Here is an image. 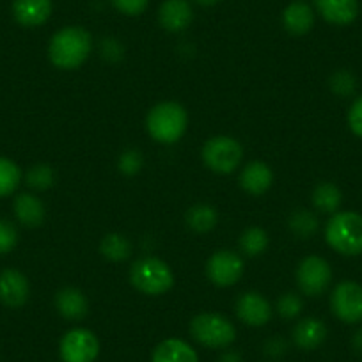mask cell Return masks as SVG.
<instances>
[{
    "label": "cell",
    "mask_w": 362,
    "mask_h": 362,
    "mask_svg": "<svg viewBox=\"0 0 362 362\" xmlns=\"http://www.w3.org/2000/svg\"><path fill=\"white\" fill-rule=\"evenodd\" d=\"M93 50V37L82 27H64L52 36L48 57L59 69H76L87 61Z\"/></svg>",
    "instance_id": "6da1fadb"
},
{
    "label": "cell",
    "mask_w": 362,
    "mask_h": 362,
    "mask_svg": "<svg viewBox=\"0 0 362 362\" xmlns=\"http://www.w3.org/2000/svg\"><path fill=\"white\" fill-rule=\"evenodd\" d=\"M189 116L185 107L176 102H162L149 110L146 128L153 141L160 144H174L185 135Z\"/></svg>",
    "instance_id": "7a4b0ae2"
},
{
    "label": "cell",
    "mask_w": 362,
    "mask_h": 362,
    "mask_svg": "<svg viewBox=\"0 0 362 362\" xmlns=\"http://www.w3.org/2000/svg\"><path fill=\"white\" fill-rule=\"evenodd\" d=\"M325 240L341 256H361L362 215L357 211H336L325 226Z\"/></svg>",
    "instance_id": "3957f363"
},
{
    "label": "cell",
    "mask_w": 362,
    "mask_h": 362,
    "mask_svg": "<svg viewBox=\"0 0 362 362\" xmlns=\"http://www.w3.org/2000/svg\"><path fill=\"white\" fill-rule=\"evenodd\" d=\"M130 281L141 293L158 297L173 288L174 276L165 261L148 256L132 264Z\"/></svg>",
    "instance_id": "277c9868"
},
{
    "label": "cell",
    "mask_w": 362,
    "mask_h": 362,
    "mask_svg": "<svg viewBox=\"0 0 362 362\" xmlns=\"http://www.w3.org/2000/svg\"><path fill=\"white\" fill-rule=\"evenodd\" d=\"M190 334L206 348H226L236 339V329L218 313H201L190 322Z\"/></svg>",
    "instance_id": "5b68a950"
},
{
    "label": "cell",
    "mask_w": 362,
    "mask_h": 362,
    "mask_svg": "<svg viewBox=\"0 0 362 362\" xmlns=\"http://www.w3.org/2000/svg\"><path fill=\"white\" fill-rule=\"evenodd\" d=\"M242 158V144L229 135H217V137L208 139L203 146V162L214 173H233L240 165Z\"/></svg>",
    "instance_id": "8992f818"
},
{
    "label": "cell",
    "mask_w": 362,
    "mask_h": 362,
    "mask_svg": "<svg viewBox=\"0 0 362 362\" xmlns=\"http://www.w3.org/2000/svg\"><path fill=\"white\" fill-rule=\"evenodd\" d=\"M334 316L348 325L362 322V286L355 281H341L330 295Z\"/></svg>",
    "instance_id": "52a82bcc"
},
{
    "label": "cell",
    "mask_w": 362,
    "mask_h": 362,
    "mask_svg": "<svg viewBox=\"0 0 362 362\" xmlns=\"http://www.w3.org/2000/svg\"><path fill=\"white\" fill-rule=\"evenodd\" d=\"M64 362H95L100 354V341L87 329H73L62 336L59 344Z\"/></svg>",
    "instance_id": "ba28073f"
},
{
    "label": "cell",
    "mask_w": 362,
    "mask_h": 362,
    "mask_svg": "<svg viewBox=\"0 0 362 362\" xmlns=\"http://www.w3.org/2000/svg\"><path fill=\"white\" fill-rule=\"evenodd\" d=\"M332 281V268L323 257L308 256L297 268L298 288L309 297H318L329 288Z\"/></svg>",
    "instance_id": "9c48e42d"
},
{
    "label": "cell",
    "mask_w": 362,
    "mask_h": 362,
    "mask_svg": "<svg viewBox=\"0 0 362 362\" xmlns=\"http://www.w3.org/2000/svg\"><path fill=\"white\" fill-rule=\"evenodd\" d=\"M206 276L215 286H233L243 276V259L233 250H217L208 259Z\"/></svg>",
    "instance_id": "30bf717a"
},
{
    "label": "cell",
    "mask_w": 362,
    "mask_h": 362,
    "mask_svg": "<svg viewBox=\"0 0 362 362\" xmlns=\"http://www.w3.org/2000/svg\"><path fill=\"white\" fill-rule=\"evenodd\" d=\"M29 281L20 270L8 268L0 272V302L8 308H22L29 300Z\"/></svg>",
    "instance_id": "8fae6325"
},
{
    "label": "cell",
    "mask_w": 362,
    "mask_h": 362,
    "mask_svg": "<svg viewBox=\"0 0 362 362\" xmlns=\"http://www.w3.org/2000/svg\"><path fill=\"white\" fill-rule=\"evenodd\" d=\"M236 316L242 320L245 325L263 327L270 322L272 308L267 298L257 291H247L240 295L236 300Z\"/></svg>",
    "instance_id": "7c38bea8"
},
{
    "label": "cell",
    "mask_w": 362,
    "mask_h": 362,
    "mask_svg": "<svg viewBox=\"0 0 362 362\" xmlns=\"http://www.w3.org/2000/svg\"><path fill=\"white\" fill-rule=\"evenodd\" d=\"M192 20L194 9L189 0H163L158 9V22L167 33H181Z\"/></svg>",
    "instance_id": "4fadbf2b"
},
{
    "label": "cell",
    "mask_w": 362,
    "mask_h": 362,
    "mask_svg": "<svg viewBox=\"0 0 362 362\" xmlns=\"http://www.w3.org/2000/svg\"><path fill=\"white\" fill-rule=\"evenodd\" d=\"M13 16L22 27H40L54 11L52 0H13Z\"/></svg>",
    "instance_id": "5bb4252c"
},
{
    "label": "cell",
    "mask_w": 362,
    "mask_h": 362,
    "mask_svg": "<svg viewBox=\"0 0 362 362\" xmlns=\"http://www.w3.org/2000/svg\"><path fill=\"white\" fill-rule=\"evenodd\" d=\"M315 8L332 25H350L358 16V0H315Z\"/></svg>",
    "instance_id": "9a60e30c"
},
{
    "label": "cell",
    "mask_w": 362,
    "mask_h": 362,
    "mask_svg": "<svg viewBox=\"0 0 362 362\" xmlns=\"http://www.w3.org/2000/svg\"><path fill=\"white\" fill-rule=\"evenodd\" d=\"M274 183V173L264 162H250L240 174V185L250 196H261Z\"/></svg>",
    "instance_id": "2e32d148"
},
{
    "label": "cell",
    "mask_w": 362,
    "mask_h": 362,
    "mask_svg": "<svg viewBox=\"0 0 362 362\" xmlns=\"http://www.w3.org/2000/svg\"><path fill=\"white\" fill-rule=\"evenodd\" d=\"M283 25L291 36H304L315 25V11L304 0H295L283 11Z\"/></svg>",
    "instance_id": "e0dca14e"
},
{
    "label": "cell",
    "mask_w": 362,
    "mask_h": 362,
    "mask_svg": "<svg viewBox=\"0 0 362 362\" xmlns=\"http://www.w3.org/2000/svg\"><path fill=\"white\" fill-rule=\"evenodd\" d=\"M291 337L300 350H316L325 343L327 327L318 318H304L295 325Z\"/></svg>",
    "instance_id": "ac0fdd59"
},
{
    "label": "cell",
    "mask_w": 362,
    "mask_h": 362,
    "mask_svg": "<svg viewBox=\"0 0 362 362\" xmlns=\"http://www.w3.org/2000/svg\"><path fill=\"white\" fill-rule=\"evenodd\" d=\"M151 362H199V357L189 343L169 337L153 350Z\"/></svg>",
    "instance_id": "d6986e66"
},
{
    "label": "cell",
    "mask_w": 362,
    "mask_h": 362,
    "mask_svg": "<svg viewBox=\"0 0 362 362\" xmlns=\"http://www.w3.org/2000/svg\"><path fill=\"white\" fill-rule=\"evenodd\" d=\"M55 308H57L59 315L66 320H82L87 315V304L86 295L76 288H62L55 295Z\"/></svg>",
    "instance_id": "ffe728a7"
},
{
    "label": "cell",
    "mask_w": 362,
    "mask_h": 362,
    "mask_svg": "<svg viewBox=\"0 0 362 362\" xmlns=\"http://www.w3.org/2000/svg\"><path fill=\"white\" fill-rule=\"evenodd\" d=\"M15 215L25 228H37L45 221V204L34 194H20L15 199Z\"/></svg>",
    "instance_id": "44dd1931"
},
{
    "label": "cell",
    "mask_w": 362,
    "mask_h": 362,
    "mask_svg": "<svg viewBox=\"0 0 362 362\" xmlns=\"http://www.w3.org/2000/svg\"><path fill=\"white\" fill-rule=\"evenodd\" d=\"M341 203H343V192L337 185L330 183V181H323L313 190V204L316 210L323 211V214H336L339 210Z\"/></svg>",
    "instance_id": "7402d4cb"
},
{
    "label": "cell",
    "mask_w": 362,
    "mask_h": 362,
    "mask_svg": "<svg viewBox=\"0 0 362 362\" xmlns=\"http://www.w3.org/2000/svg\"><path fill=\"white\" fill-rule=\"evenodd\" d=\"M217 210L210 204H196L187 211V224L196 233H208L217 226Z\"/></svg>",
    "instance_id": "603a6c76"
},
{
    "label": "cell",
    "mask_w": 362,
    "mask_h": 362,
    "mask_svg": "<svg viewBox=\"0 0 362 362\" xmlns=\"http://www.w3.org/2000/svg\"><path fill=\"white\" fill-rule=\"evenodd\" d=\"M100 252H102V256L105 259L119 263V261H124L127 257H130L132 245L128 242V238H124L119 233H109V235L103 236L102 243H100Z\"/></svg>",
    "instance_id": "cb8c5ba5"
},
{
    "label": "cell",
    "mask_w": 362,
    "mask_h": 362,
    "mask_svg": "<svg viewBox=\"0 0 362 362\" xmlns=\"http://www.w3.org/2000/svg\"><path fill=\"white\" fill-rule=\"evenodd\" d=\"M288 224H290L291 233L297 235L298 238H309V236L316 235V231H318L320 228L318 217H316L313 211L305 210V208L295 210L293 214H291Z\"/></svg>",
    "instance_id": "d4e9b609"
},
{
    "label": "cell",
    "mask_w": 362,
    "mask_h": 362,
    "mask_svg": "<svg viewBox=\"0 0 362 362\" xmlns=\"http://www.w3.org/2000/svg\"><path fill=\"white\" fill-rule=\"evenodd\" d=\"M22 170L13 160L0 156V197H8L18 189Z\"/></svg>",
    "instance_id": "484cf974"
},
{
    "label": "cell",
    "mask_w": 362,
    "mask_h": 362,
    "mask_svg": "<svg viewBox=\"0 0 362 362\" xmlns=\"http://www.w3.org/2000/svg\"><path fill=\"white\" fill-rule=\"evenodd\" d=\"M240 247L247 256H259L268 247V235L261 228H249L240 236Z\"/></svg>",
    "instance_id": "4316f807"
},
{
    "label": "cell",
    "mask_w": 362,
    "mask_h": 362,
    "mask_svg": "<svg viewBox=\"0 0 362 362\" xmlns=\"http://www.w3.org/2000/svg\"><path fill=\"white\" fill-rule=\"evenodd\" d=\"M27 185L34 190H47L55 183V173L48 163H37L27 170Z\"/></svg>",
    "instance_id": "83f0119b"
},
{
    "label": "cell",
    "mask_w": 362,
    "mask_h": 362,
    "mask_svg": "<svg viewBox=\"0 0 362 362\" xmlns=\"http://www.w3.org/2000/svg\"><path fill=\"white\" fill-rule=\"evenodd\" d=\"M329 83L334 95H337L339 98H350L355 90H357V78L348 69H339V71L334 73L330 76Z\"/></svg>",
    "instance_id": "f1b7e54d"
},
{
    "label": "cell",
    "mask_w": 362,
    "mask_h": 362,
    "mask_svg": "<svg viewBox=\"0 0 362 362\" xmlns=\"http://www.w3.org/2000/svg\"><path fill=\"white\" fill-rule=\"evenodd\" d=\"M302 308H304V302L298 295L295 293H284L283 297L277 300V311L283 318L291 320L295 316H298L302 313Z\"/></svg>",
    "instance_id": "f546056e"
},
{
    "label": "cell",
    "mask_w": 362,
    "mask_h": 362,
    "mask_svg": "<svg viewBox=\"0 0 362 362\" xmlns=\"http://www.w3.org/2000/svg\"><path fill=\"white\" fill-rule=\"evenodd\" d=\"M121 174L124 176H135L142 169V155L137 149H127L121 153L119 162H117Z\"/></svg>",
    "instance_id": "4dcf8cb0"
},
{
    "label": "cell",
    "mask_w": 362,
    "mask_h": 362,
    "mask_svg": "<svg viewBox=\"0 0 362 362\" xmlns=\"http://www.w3.org/2000/svg\"><path fill=\"white\" fill-rule=\"evenodd\" d=\"M18 243V231L9 221H0V256L11 252Z\"/></svg>",
    "instance_id": "1f68e13d"
},
{
    "label": "cell",
    "mask_w": 362,
    "mask_h": 362,
    "mask_svg": "<svg viewBox=\"0 0 362 362\" xmlns=\"http://www.w3.org/2000/svg\"><path fill=\"white\" fill-rule=\"evenodd\" d=\"M110 4L127 16H139L148 9L149 0H110Z\"/></svg>",
    "instance_id": "d6a6232c"
},
{
    "label": "cell",
    "mask_w": 362,
    "mask_h": 362,
    "mask_svg": "<svg viewBox=\"0 0 362 362\" xmlns=\"http://www.w3.org/2000/svg\"><path fill=\"white\" fill-rule=\"evenodd\" d=\"M346 121L351 134H354L355 137L362 139V95L357 96V98L354 100V103L350 105V109H348Z\"/></svg>",
    "instance_id": "836d02e7"
},
{
    "label": "cell",
    "mask_w": 362,
    "mask_h": 362,
    "mask_svg": "<svg viewBox=\"0 0 362 362\" xmlns=\"http://www.w3.org/2000/svg\"><path fill=\"white\" fill-rule=\"evenodd\" d=\"M102 54L109 61H117V59L123 57V47L114 37H105L102 43Z\"/></svg>",
    "instance_id": "e575fe53"
},
{
    "label": "cell",
    "mask_w": 362,
    "mask_h": 362,
    "mask_svg": "<svg viewBox=\"0 0 362 362\" xmlns=\"http://www.w3.org/2000/svg\"><path fill=\"white\" fill-rule=\"evenodd\" d=\"M264 354L270 355V357H281V355L286 354L288 343L283 339V337H272L264 343Z\"/></svg>",
    "instance_id": "d590c367"
},
{
    "label": "cell",
    "mask_w": 362,
    "mask_h": 362,
    "mask_svg": "<svg viewBox=\"0 0 362 362\" xmlns=\"http://www.w3.org/2000/svg\"><path fill=\"white\" fill-rule=\"evenodd\" d=\"M217 362H242V355L238 351H226L218 357Z\"/></svg>",
    "instance_id": "8d00e7d4"
},
{
    "label": "cell",
    "mask_w": 362,
    "mask_h": 362,
    "mask_svg": "<svg viewBox=\"0 0 362 362\" xmlns=\"http://www.w3.org/2000/svg\"><path fill=\"white\" fill-rule=\"evenodd\" d=\"M351 346H354V350L357 351V354H362V327L354 334V337H351Z\"/></svg>",
    "instance_id": "74e56055"
},
{
    "label": "cell",
    "mask_w": 362,
    "mask_h": 362,
    "mask_svg": "<svg viewBox=\"0 0 362 362\" xmlns=\"http://www.w3.org/2000/svg\"><path fill=\"white\" fill-rule=\"evenodd\" d=\"M196 2L201 6H214V4H217L218 0H196Z\"/></svg>",
    "instance_id": "f35d334b"
}]
</instances>
